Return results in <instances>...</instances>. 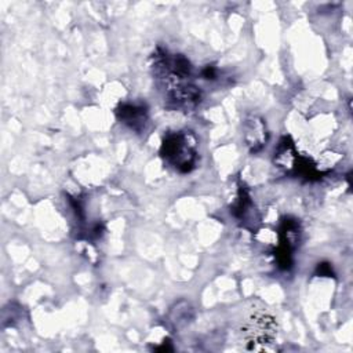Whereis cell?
<instances>
[{
    "mask_svg": "<svg viewBox=\"0 0 353 353\" xmlns=\"http://www.w3.org/2000/svg\"><path fill=\"white\" fill-rule=\"evenodd\" d=\"M117 119L135 131H141L148 120L146 108L137 103H123L116 110Z\"/></svg>",
    "mask_w": 353,
    "mask_h": 353,
    "instance_id": "cell-3",
    "label": "cell"
},
{
    "mask_svg": "<svg viewBox=\"0 0 353 353\" xmlns=\"http://www.w3.org/2000/svg\"><path fill=\"white\" fill-rule=\"evenodd\" d=\"M244 139L251 152H258L263 148L268 139V132L263 121L256 116H250L244 121Z\"/></svg>",
    "mask_w": 353,
    "mask_h": 353,
    "instance_id": "cell-2",
    "label": "cell"
},
{
    "mask_svg": "<svg viewBox=\"0 0 353 353\" xmlns=\"http://www.w3.org/2000/svg\"><path fill=\"white\" fill-rule=\"evenodd\" d=\"M161 156L176 170L188 172L197 159L196 141L188 132H171L163 141Z\"/></svg>",
    "mask_w": 353,
    "mask_h": 353,
    "instance_id": "cell-1",
    "label": "cell"
}]
</instances>
